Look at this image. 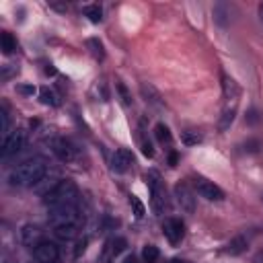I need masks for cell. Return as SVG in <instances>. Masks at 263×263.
Returning <instances> with one entry per match:
<instances>
[{
  "label": "cell",
  "instance_id": "obj_1",
  "mask_svg": "<svg viewBox=\"0 0 263 263\" xmlns=\"http://www.w3.org/2000/svg\"><path fill=\"white\" fill-rule=\"evenodd\" d=\"M45 175H47V165L43 159H29L10 171L8 183L12 187H35Z\"/></svg>",
  "mask_w": 263,
  "mask_h": 263
},
{
  "label": "cell",
  "instance_id": "obj_2",
  "mask_svg": "<svg viewBox=\"0 0 263 263\" xmlns=\"http://www.w3.org/2000/svg\"><path fill=\"white\" fill-rule=\"evenodd\" d=\"M74 202H78V187L68 179L58 181L47 194H43V206L49 210L66 206V204H74Z\"/></svg>",
  "mask_w": 263,
  "mask_h": 263
},
{
  "label": "cell",
  "instance_id": "obj_3",
  "mask_svg": "<svg viewBox=\"0 0 263 263\" xmlns=\"http://www.w3.org/2000/svg\"><path fill=\"white\" fill-rule=\"evenodd\" d=\"M146 185H148V191H150L152 210L156 214H163L167 210V194H165V185L161 181V175L156 171H148L146 173Z\"/></svg>",
  "mask_w": 263,
  "mask_h": 263
},
{
  "label": "cell",
  "instance_id": "obj_4",
  "mask_svg": "<svg viewBox=\"0 0 263 263\" xmlns=\"http://www.w3.org/2000/svg\"><path fill=\"white\" fill-rule=\"evenodd\" d=\"M194 187H196L198 194L202 198H206L208 202H222L224 200V191L214 181H208L206 177H196L194 179Z\"/></svg>",
  "mask_w": 263,
  "mask_h": 263
},
{
  "label": "cell",
  "instance_id": "obj_5",
  "mask_svg": "<svg viewBox=\"0 0 263 263\" xmlns=\"http://www.w3.org/2000/svg\"><path fill=\"white\" fill-rule=\"evenodd\" d=\"M163 235L171 245H179L185 237V224L181 218H167L163 222Z\"/></svg>",
  "mask_w": 263,
  "mask_h": 263
},
{
  "label": "cell",
  "instance_id": "obj_6",
  "mask_svg": "<svg viewBox=\"0 0 263 263\" xmlns=\"http://www.w3.org/2000/svg\"><path fill=\"white\" fill-rule=\"evenodd\" d=\"M35 261L37 263H58L60 259V249L56 243H49V241H41L37 247L33 249Z\"/></svg>",
  "mask_w": 263,
  "mask_h": 263
},
{
  "label": "cell",
  "instance_id": "obj_7",
  "mask_svg": "<svg viewBox=\"0 0 263 263\" xmlns=\"http://www.w3.org/2000/svg\"><path fill=\"white\" fill-rule=\"evenodd\" d=\"M51 150H54V154L62 163H72V161H76V156H78L76 146L70 142V140H66V138H58L54 142V146H51Z\"/></svg>",
  "mask_w": 263,
  "mask_h": 263
},
{
  "label": "cell",
  "instance_id": "obj_8",
  "mask_svg": "<svg viewBox=\"0 0 263 263\" xmlns=\"http://www.w3.org/2000/svg\"><path fill=\"white\" fill-rule=\"evenodd\" d=\"M23 144H25V134L21 130L10 132L2 142V159H10V156H14L23 148Z\"/></svg>",
  "mask_w": 263,
  "mask_h": 263
},
{
  "label": "cell",
  "instance_id": "obj_9",
  "mask_svg": "<svg viewBox=\"0 0 263 263\" xmlns=\"http://www.w3.org/2000/svg\"><path fill=\"white\" fill-rule=\"evenodd\" d=\"M175 198H177V204L181 206L183 212L194 214L196 212V198L191 194V189L185 183H177L175 185Z\"/></svg>",
  "mask_w": 263,
  "mask_h": 263
},
{
  "label": "cell",
  "instance_id": "obj_10",
  "mask_svg": "<svg viewBox=\"0 0 263 263\" xmlns=\"http://www.w3.org/2000/svg\"><path fill=\"white\" fill-rule=\"evenodd\" d=\"M134 165V154L128 148H117L113 152V159H111V169L115 173H128L130 167Z\"/></svg>",
  "mask_w": 263,
  "mask_h": 263
},
{
  "label": "cell",
  "instance_id": "obj_11",
  "mask_svg": "<svg viewBox=\"0 0 263 263\" xmlns=\"http://www.w3.org/2000/svg\"><path fill=\"white\" fill-rule=\"evenodd\" d=\"M140 93H142L144 101L150 105V107H156V109H163V107H165V101H163L161 93L156 91L152 84H146V82H142V84H140Z\"/></svg>",
  "mask_w": 263,
  "mask_h": 263
},
{
  "label": "cell",
  "instance_id": "obj_12",
  "mask_svg": "<svg viewBox=\"0 0 263 263\" xmlns=\"http://www.w3.org/2000/svg\"><path fill=\"white\" fill-rule=\"evenodd\" d=\"M247 247H249V241H247V237L239 235V237L231 239L229 243L224 245L222 253H224V255H231V257H237V255H243L245 251H247Z\"/></svg>",
  "mask_w": 263,
  "mask_h": 263
},
{
  "label": "cell",
  "instance_id": "obj_13",
  "mask_svg": "<svg viewBox=\"0 0 263 263\" xmlns=\"http://www.w3.org/2000/svg\"><path fill=\"white\" fill-rule=\"evenodd\" d=\"M19 237H21V243L23 245H27V247H33V249L43 241L41 239V231L37 229V226H31V224L23 226L21 233H19Z\"/></svg>",
  "mask_w": 263,
  "mask_h": 263
},
{
  "label": "cell",
  "instance_id": "obj_14",
  "mask_svg": "<svg viewBox=\"0 0 263 263\" xmlns=\"http://www.w3.org/2000/svg\"><path fill=\"white\" fill-rule=\"evenodd\" d=\"M212 16H214V23L222 29H226L231 25V6L226 2H216L212 6Z\"/></svg>",
  "mask_w": 263,
  "mask_h": 263
},
{
  "label": "cell",
  "instance_id": "obj_15",
  "mask_svg": "<svg viewBox=\"0 0 263 263\" xmlns=\"http://www.w3.org/2000/svg\"><path fill=\"white\" fill-rule=\"evenodd\" d=\"M78 231H80V222H64V224H58L54 226V235L62 241H72L78 237Z\"/></svg>",
  "mask_w": 263,
  "mask_h": 263
},
{
  "label": "cell",
  "instance_id": "obj_16",
  "mask_svg": "<svg viewBox=\"0 0 263 263\" xmlns=\"http://www.w3.org/2000/svg\"><path fill=\"white\" fill-rule=\"evenodd\" d=\"M222 95L224 99H239L241 97V86L235 78H231L229 74H222Z\"/></svg>",
  "mask_w": 263,
  "mask_h": 263
},
{
  "label": "cell",
  "instance_id": "obj_17",
  "mask_svg": "<svg viewBox=\"0 0 263 263\" xmlns=\"http://www.w3.org/2000/svg\"><path fill=\"white\" fill-rule=\"evenodd\" d=\"M126 247H128V241L117 237V239H113V241L107 243V247H105V257H107V253H111L113 257H117L121 251H126Z\"/></svg>",
  "mask_w": 263,
  "mask_h": 263
},
{
  "label": "cell",
  "instance_id": "obj_18",
  "mask_svg": "<svg viewBox=\"0 0 263 263\" xmlns=\"http://www.w3.org/2000/svg\"><path fill=\"white\" fill-rule=\"evenodd\" d=\"M154 136H156V140H159L161 144H167V146H171V144H173L171 130H169L165 124H156V128H154Z\"/></svg>",
  "mask_w": 263,
  "mask_h": 263
},
{
  "label": "cell",
  "instance_id": "obj_19",
  "mask_svg": "<svg viewBox=\"0 0 263 263\" xmlns=\"http://www.w3.org/2000/svg\"><path fill=\"white\" fill-rule=\"evenodd\" d=\"M0 49H2L6 56H10L12 51L16 49V39L12 37L10 33H6V31H4L2 35H0Z\"/></svg>",
  "mask_w": 263,
  "mask_h": 263
},
{
  "label": "cell",
  "instance_id": "obj_20",
  "mask_svg": "<svg viewBox=\"0 0 263 263\" xmlns=\"http://www.w3.org/2000/svg\"><path fill=\"white\" fill-rule=\"evenodd\" d=\"M235 117H237V109H235V107L224 109V113H222V117H220V121H218V130H220V132H226V130L233 126Z\"/></svg>",
  "mask_w": 263,
  "mask_h": 263
},
{
  "label": "cell",
  "instance_id": "obj_21",
  "mask_svg": "<svg viewBox=\"0 0 263 263\" xmlns=\"http://www.w3.org/2000/svg\"><path fill=\"white\" fill-rule=\"evenodd\" d=\"M82 12L89 16L91 23H101V19H103V8H101L99 4H89V6H84Z\"/></svg>",
  "mask_w": 263,
  "mask_h": 263
},
{
  "label": "cell",
  "instance_id": "obj_22",
  "mask_svg": "<svg viewBox=\"0 0 263 263\" xmlns=\"http://www.w3.org/2000/svg\"><path fill=\"white\" fill-rule=\"evenodd\" d=\"M159 257H161V253H159V249H156L154 245H146V247L142 249L144 263H156V261H159Z\"/></svg>",
  "mask_w": 263,
  "mask_h": 263
},
{
  "label": "cell",
  "instance_id": "obj_23",
  "mask_svg": "<svg viewBox=\"0 0 263 263\" xmlns=\"http://www.w3.org/2000/svg\"><path fill=\"white\" fill-rule=\"evenodd\" d=\"M39 97H41V103H43V105H51V107H56V105L60 103L58 97H56V93L49 91V89H41Z\"/></svg>",
  "mask_w": 263,
  "mask_h": 263
},
{
  "label": "cell",
  "instance_id": "obj_24",
  "mask_svg": "<svg viewBox=\"0 0 263 263\" xmlns=\"http://www.w3.org/2000/svg\"><path fill=\"white\" fill-rule=\"evenodd\" d=\"M86 45L91 47V54L97 58V60H103L105 58V51H103V43L99 39H89L86 41Z\"/></svg>",
  "mask_w": 263,
  "mask_h": 263
},
{
  "label": "cell",
  "instance_id": "obj_25",
  "mask_svg": "<svg viewBox=\"0 0 263 263\" xmlns=\"http://www.w3.org/2000/svg\"><path fill=\"white\" fill-rule=\"evenodd\" d=\"M130 204H132V208H134V214H136V218H144V214H146L144 204L140 202L136 196H132V198H130Z\"/></svg>",
  "mask_w": 263,
  "mask_h": 263
},
{
  "label": "cell",
  "instance_id": "obj_26",
  "mask_svg": "<svg viewBox=\"0 0 263 263\" xmlns=\"http://www.w3.org/2000/svg\"><path fill=\"white\" fill-rule=\"evenodd\" d=\"M259 121H263V113L257 111V109H249V113H247V124L249 126H257Z\"/></svg>",
  "mask_w": 263,
  "mask_h": 263
},
{
  "label": "cell",
  "instance_id": "obj_27",
  "mask_svg": "<svg viewBox=\"0 0 263 263\" xmlns=\"http://www.w3.org/2000/svg\"><path fill=\"white\" fill-rule=\"evenodd\" d=\"M183 142L187 144V146H191V144H198V142H202V136L196 132V134H191V132H183Z\"/></svg>",
  "mask_w": 263,
  "mask_h": 263
},
{
  "label": "cell",
  "instance_id": "obj_28",
  "mask_svg": "<svg viewBox=\"0 0 263 263\" xmlns=\"http://www.w3.org/2000/svg\"><path fill=\"white\" fill-rule=\"evenodd\" d=\"M0 119H2V134H4V138L10 134L8 132V126H10V119H8V113H6V109L2 107V111H0Z\"/></svg>",
  "mask_w": 263,
  "mask_h": 263
},
{
  "label": "cell",
  "instance_id": "obj_29",
  "mask_svg": "<svg viewBox=\"0 0 263 263\" xmlns=\"http://www.w3.org/2000/svg\"><path fill=\"white\" fill-rule=\"evenodd\" d=\"M117 91H119V95H121V101H124V105H132V97L128 95L126 86L121 84V82H117Z\"/></svg>",
  "mask_w": 263,
  "mask_h": 263
},
{
  "label": "cell",
  "instance_id": "obj_30",
  "mask_svg": "<svg viewBox=\"0 0 263 263\" xmlns=\"http://www.w3.org/2000/svg\"><path fill=\"white\" fill-rule=\"evenodd\" d=\"M16 91H19L21 95H35V86H31V84H19L16 86Z\"/></svg>",
  "mask_w": 263,
  "mask_h": 263
},
{
  "label": "cell",
  "instance_id": "obj_31",
  "mask_svg": "<svg viewBox=\"0 0 263 263\" xmlns=\"http://www.w3.org/2000/svg\"><path fill=\"white\" fill-rule=\"evenodd\" d=\"M142 152H144V156H148V159L154 156V148H152L150 142H146V140H142Z\"/></svg>",
  "mask_w": 263,
  "mask_h": 263
},
{
  "label": "cell",
  "instance_id": "obj_32",
  "mask_svg": "<svg viewBox=\"0 0 263 263\" xmlns=\"http://www.w3.org/2000/svg\"><path fill=\"white\" fill-rule=\"evenodd\" d=\"M245 150L257 152V150H259V142H257V140H249V142H245Z\"/></svg>",
  "mask_w": 263,
  "mask_h": 263
},
{
  "label": "cell",
  "instance_id": "obj_33",
  "mask_svg": "<svg viewBox=\"0 0 263 263\" xmlns=\"http://www.w3.org/2000/svg\"><path fill=\"white\" fill-rule=\"evenodd\" d=\"M84 249H86V239H84V241H80V243L76 245V257H78L80 253H84Z\"/></svg>",
  "mask_w": 263,
  "mask_h": 263
},
{
  "label": "cell",
  "instance_id": "obj_34",
  "mask_svg": "<svg viewBox=\"0 0 263 263\" xmlns=\"http://www.w3.org/2000/svg\"><path fill=\"white\" fill-rule=\"evenodd\" d=\"M49 6L56 8V10H60V12H66V10H68V4H56V2H51Z\"/></svg>",
  "mask_w": 263,
  "mask_h": 263
},
{
  "label": "cell",
  "instance_id": "obj_35",
  "mask_svg": "<svg viewBox=\"0 0 263 263\" xmlns=\"http://www.w3.org/2000/svg\"><path fill=\"white\" fill-rule=\"evenodd\" d=\"M169 163H171V167H175V165H177V154H175V152H171V156H169Z\"/></svg>",
  "mask_w": 263,
  "mask_h": 263
},
{
  "label": "cell",
  "instance_id": "obj_36",
  "mask_svg": "<svg viewBox=\"0 0 263 263\" xmlns=\"http://www.w3.org/2000/svg\"><path fill=\"white\" fill-rule=\"evenodd\" d=\"M257 12H259V21L263 23V2H261V4L257 6Z\"/></svg>",
  "mask_w": 263,
  "mask_h": 263
},
{
  "label": "cell",
  "instance_id": "obj_37",
  "mask_svg": "<svg viewBox=\"0 0 263 263\" xmlns=\"http://www.w3.org/2000/svg\"><path fill=\"white\" fill-rule=\"evenodd\" d=\"M124 263H138V261H136V257H134V255H130V257H126V261H124Z\"/></svg>",
  "mask_w": 263,
  "mask_h": 263
}]
</instances>
